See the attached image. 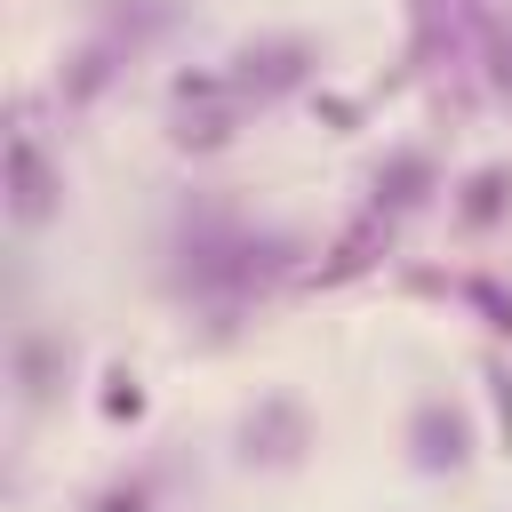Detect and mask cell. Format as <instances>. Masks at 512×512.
<instances>
[{"label": "cell", "mask_w": 512, "mask_h": 512, "mask_svg": "<svg viewBox=\"0 0 512 512\" xmlns=\"http://www.w3.org/2000/svg\"><path fill=\"white\" fill-rule=\"evenodd\" d=\"M480 384H488V408H496V440L512 448V360H480Z\"/></svg>", "instance_id": "cell-16"}, {"label": "cell", "mask_w": 512, "mask_h": 512, "mask_svg": "<svg viewBox=\"0 0 512 512\" xmlns=\"http://www.w3.org/2000/svg\"><path fill=\"white\" fill-rule=\"evenodd\" d=\"M88 512H160V472L136 464V472H120V480H104V488L88 496Z\"/></svg>", "instance_id": "cell-13"}, {"label": "cell", "mask_w": 512, "mask_h": 512, "mask_svg": "<svg viewBox=\"0 0 512 512\" xmlns=\"http://www.w3.org/2000/svg\"><path fill=\"white\" fill-rule=\"evenodd\" d=\"M456 296H464V304H472L496 336H512V288H504L496 272H464V280H456Z\"/></svg>", "instance_id": "cell-14"}, {"label": "cell", "mask_w": 512, "mask_h": 512, "mask_svg": "<svg viewBox=\"0 0 512 512\" xmlns=\"http://www.w3.org/2000/svg\"><path fill=\"white\" fill-rule=\"evenodd\" d=\"M96 416H104L112 432H136V424L152 416V392H144V376H136L128 360H112V368L96 376Z\"/></svg>", "instance_id": "cell-12"}, {"label": "cell", "mask_w": 512, "mask_h": 512, "mask_svg": "<svg viewBox=\"0 0 512 512\" xmlns=\"http://www.w3.org/2000/svg\"><path fill=\"white\" fill-rule=\"evenodd\" d=\"M400 448H408V464H416L424 480H456V472L480 456V424H472L464 400L416 392V400H408V424H400Z\"/></svg>", "instance_id": "cell-6"}, {"label": "cell", "mask_w": 512, "mask_h": 512, "mask_svg": "<svg viewBox=\"0 0 512 512\" xmlns=\"http://www.w3.org/2000/svg\"><path fill=\"white\" fill-rule=\"evenodd\" d=\"M64 160L40 144V128L32 120H16L8 128V144H0V216L32 240V232H48L56 216H64Z\"/></svg>", "instance_id": "cell-4"}, {"label": "cell", "mask_w": 512, "mask_h": 512, "mask_svg": "<svg viewBox=\"0 0 512 512\" xmlns=\"http://www.w3.org/2000/svg\"><path fill=\"white\" fill-rule=\"evenodd\" d=\"M480 80H488L496 104H512V16L488 32V48H480Z\"/></svg>", "instance_id": "cell-15"}, {"label": "cell", "mask_w": 512, "mask_h": 512, "mask_svg": "<svg viewBox=\"0 0 512 512\" xmlns=\"http://www.w3.org/2000/svg\"><path fill=\"white\" fill-rule=\"evenodd\" d=\"M240 128H248V104H240V88H232L224 64H184V72L168 80V144H176L184 160L232 152Z\"/></svg>", "instance_id": "cell-2"}, {"label": "cell", "mask_w": 512, "mask_h": 512, "mask_svg": "<svg viewBox=\"0 0 512 512\" xmlns=\"http://www.w3.org/2000/svg\"><path fill=\"white\" fill-rule=\"evenodd\" d=\"M448 192V176H440V152L432 144H392L384 160H376V176H368V208L376 216H416V208H432Z\"/></svg>", "instance_id": "cell-8"}, {"label": "cell", "mask_w": 512, "mask_h": 512, "mask_svg": "<svg viewBox=\"0 0 512 512\" xmlns=\"http://www.w3.org/2000/svg\"><path fill=\"white\" fill-rule=\"evenodd\" d=\"M224 72H232L240 104L264 112V104H288V96H304L320 80V40L312 32H256V40H240L224 56Z\"/></svg>", "instance_id": "cell-5"}, {"label": "cell", "mask_w": 512, "mask_h": 512, "mask_svg": "<svg viewBox=\"0 0 512 512\" xmlns=\"http://www.w3.org/2000/svg\"><path fill=\"white\" fill-rule=\"evenodd\" d=\"M320 448V416L304 408V392H256L232 416V464L240 472H304V456Z\"/></svg>", "instance_id": "cell-3"}, {"label": "cell", "mask_w": 512, "mask_h": 512, "mask_svg": "<svg viewBox=\"0 0 512 512\" xmlns=\"http://www.w3.org/2000/svg\"><path fill=\"white\" fill-rule=\"evenodd\" d=\"M72 368H80V344L72 328H48V320H16L8 336V384H16V408L40 416L72 392Z\"/></svg>", "instance_id": "cell-7"}, {"label": "cell", "mask_w": 512, "mask_h": 512, "mask_svg": "<svg viewBox=\"0 0 512 512\" xmlns=\"http://www.w3.org/2000/svg\"><path fill=\"white\" fill-rule=\"evenodd\" d=\"M392 232H400V224L368 208V216H360V224H352V232H344V240H336V248L312 264V280H320V288H336V280H360L368 264H384V256H392Z\"/></svg>", "instance_id": "cell-11"}, {"label": "cell", "mask_w": 512, "mask_h": 512, "mask_svg": "<svg viewBox=\"0 0 512 512\" xmlns=\"http://www.w3.org/2000/svg\"><path fill=\"white\" fill-rule=\"evenodd\" d=\"M448 216H456V232L488 240V232L512 216V160H480V168H464V176L448 184Z\"/></svg>", "instance_id": "cell-10"}, {"label": "cell", "mask_w": 512, "mask_h": 512, "mask_svg": "<svg viewBox=\"0 0 512 512\" xmlns=\"http://www.w3.org/2000/svg\"><path fill=\"white\" fill-rule=\"evenodd\" d=\"M128 40L120 32H88V40H72L64 56H56V104L64 112H88V104H104V88L128 72Z\"/></svg>", "instance_id": "cell-9"}, {"label": "cell", "mask_w": 512, "mask_h": 512, "mask_svg": "<svg viewBox=\"0 0 512 512\" xmlns=\"http://www.w3.org/2000/svg\"><path fill=\"white\" fill-rule=\"evenodd\" d=\"M304 264V240L280 232V224H240V216H192L168 248V288L176 304L208 312L216 328H232L248 304H264L288 272Z\"/></svg>", "instance_id": "cell-1"}]
</instances>
